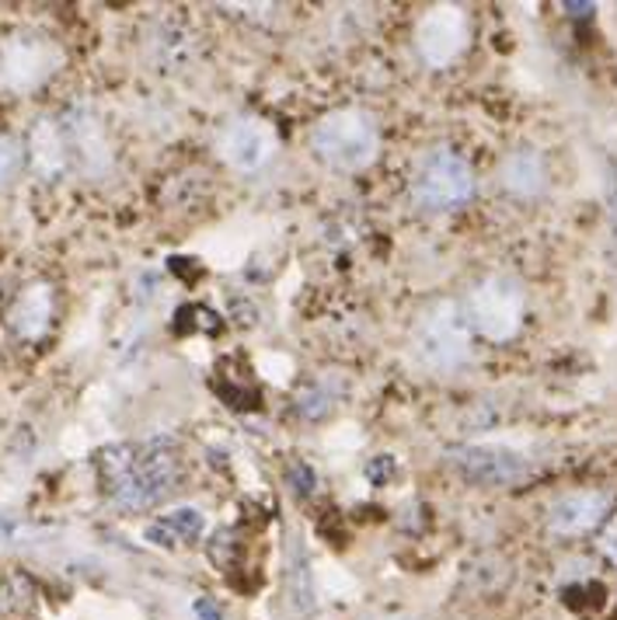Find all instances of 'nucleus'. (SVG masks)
Returning a JSON list of instances; mask_svg holds the SVG:
<instances>
[{"label": "nucleus", "instance_id": "1", "mask_svg": "<svg viewBox=\"0 0 617 620\" xmlns=\"http://www.w3.org/2000/svg\"><path fill=\"white\" fill-rule=\"evenodd\" d=\"M181 475H186V464H181V454L172 440L119 443L102 450V457H98L102 492L112 506L126 513L161 506L178 489Z\"/></svg>", "mask_w": 617, "mask_h": 620}, {"label": "nucleus", "instance_id": "2", "mask_svg": "<svg viewBox=\"0 0 617 620\" xmlns=\"http://www.w3.org/2000/svg\"><path fill=\"white\" fill-rule=\"evenodd\" d=\"M471 356V321L461 304H432L412 328V359L429 374H454Z\"/></svg>", "mask_w": 617, "mask_h": 620}, {"label": "nucleus", "instance_id": "3", "mask_svg": "<svg viewBox=\"0 0 617 620\" xmlns=\"http://www.w3.org/2000/svg\"><path fill=\"white\" fill-rule=\"evenodd\" d=\"M311 150L331 172H363L380 150L374 115H366L363 109H339L325 115L311 132Z\"/></svg>", "mask_w": 617, "mask_h": 620}, {"label": "nucleus", "instance_id": "4", "mask_svg": "<svg viewBox=\"0 0 617 620\" xmlns=\"http://www.w3.org/2000/svg\"><path fill=\"white\" fill-rule=\"evenodd\" d=\"M475 195V172L457 150L432 147L412 175V203L426 213H454Z\"/></svg>", "mask_w": 617, "mask_h": 620}, {"label": "nucleus", "instance_id": "5", "mask_svg": "<svg viewBox=\"0 0 617 620\" xmlns=\"http://www.w3.org/2000/svg\"><path fill=\"white\" fill-rule=\"evenodd\" d=\"M63 66V49L46 31H11L0 42V91L32 94Z\"/></svg>", "mask_w": 617, "mask_h": 620}, {"label": "nucleus", "instance_id": "6", "mask_svg": "<svg viewBox=\"0 0 617 620\" xmlns=\"http://www.w3.org/2000/svg\"><path fill=\"white\" fill-rule=\"evenodd\" d=\"M464 314L489 342H509L524 325L527 293L513 276H489L464 300Z\"/></svg>", "mask_w": 617, "mask_h": 620}, {"label": "nucleus", "instance_id": "7", "mask_svg": "<svg viewBox=\"0 0 617 620\" xmlns=\"http://www.w3.org/2000/svg\"><path fill=\"white\" fill-rule=\"evenodd\" d=\"M471 46V14L457 4L429 8L415 25V49L429 66H450Z\"/></svg>", "mask_w": 617, "mask_h": 620}, {"label": "nucleus", "instance_id": "8", "mask_svg": "<svg viewBox=\"0 0 617 620\" xmlns=\"http://www.w3.org/2000/svg\"><path fill=\"white\" fill-rule=\"evenodd\" d=\"M276 129L259 119V115H238V119H230L221 137H216V150H221V157L238 167V172H262L265 164L273 161L276 154Z\"/></svg>", "mask_w": 617, "mask_h": 620}, {"label": "nucleus", "instance_id": "9", "mask_svg": "<svg viewBox=\"0 0 617 620\" xmlns=\"http://www.w3.org/2000/svg\"><path fill=\"white\" fill-rule=\"evenodd\" d=\"M450 464L457 471L475 481L489 484V489H503V484H516L527 478V460L513 454L506 446H461L450 450Z\"/></svg>", "mask_w": 617, "mask_h": 620}, {"label": "nucleus", "instance_id": "10", "mask_svg": "<svg viewBox=\"0 0 617 620\" xmlns=\"http://www.w3.org/2000/svg\"><path fill=\"white\" fill-rule=\"evenodd\" d=\"M63 132L71 157L80 164V172L91 178H102L112 167V147L105 137V126L98 123V115L88 105H74L63 115Z\"/></svg>", "mask_w": 617, "mask_h": 620}, {"label": "nucleus", "instance_id": "11", "mask_svg": "<svg viewBox=\"0 0 617 620\" xmlns=\"http://www.w3.org/2000/svg\"><path fill=\"white\" fill-rule=\"evenodd\" d=\"M610 513V498L604 492H572L562 495L552 509H547V527L558 537H579V533H590L607 519Z\"/></svg>", "mask_w": 617, "mask_h": 620}, {"label": "nucleus", "instance_id": "12", "mask_svg": "<svg viewBox=\"0 0 617 620\" xmlns=\"http://www.w3.org/2000/svg\"><path fill=\"white\" fill-rule=\"evenodd\" d=\"M28 161H32V172H36L42 181L63 178L66 164H71V147H66L63 123L42 115V119L32 126V132H28Z\"/></svg>", "mask_w": 617, "mask_h": 620}, {"label": "nucleus", "instance_id": "13", "mask_svg": "<svg viewBox=\"0 0 617 620\" xmlns=\"http://www.w3.org/2000/svg\"><path fill=\"white\" fill-rule=\"evenodd\" d=\"M11 328L25 342H39L53 325V287L49 282H28L11 307Z\"/></svg>", "mask_w": 617, "mask_h": 620}, {"label": "nucleus", "instance_id": "14", "mask_svg": "<svg viewBox=\"0 0 617 620\" xmlns=\"http://www.w3.org/2000/svg\"><path fill=\"white\" fill-rule=\"evenodd\" d=\"M506 189L516 195H538L544 189V161L533 150H516L503 167Z\"/></svg>", "mask_w": 617, "mask_h": 620}, {"label": "nucleus", "instance_id": "15", "mask_svg": "<svg viewBox=\"0 0 617 620\" xmlns=\"http://www.w3.org/2000/svg\"><path fill=\"white\" fill-rule=\"evenodd\" d=\"M203 527H206V519L199 509H175L168 516H161L158 523L147 530V537L150 541H164L168 547L172 544H189V541L199 537V533H203Z\"/></svg>", "mask_w": 617, "mask_h": 620}, {"label": "nucleus", "instance_id": "16", "mask_svg": "<svg viewBox=\"0 0 617 620\" xmlns=\"http://www.w3.org/2000/svg\"><path fill=\"white\" fill-rule=\"evenodd\" d=\"M25 154L28 150L22 147V140L0 132V189H11L14 181H18L22 167H25Z\"/></svg>", "mask_w": 617, "mask_h": 620}, {"label": "nucleus", "instance_id": "17", "mask_svg": "<svg viewBox=\"0 0 617 620\" xmlns=\"http://www.w3.org/2000/svg\"><path fill=\"white\" fill-rule=\"evenodd\" d=\"M25 537V527H22V519L8 513L4 506H0V547H14Z\"/></svg>", "mask_w": 617, "mask_h": 620}, {"label": "nucleus", "instance_id": "18", "mask_svg": "<svg viewBox=\"0 0 617 620\" xmlns=\"http://www.w3.org/2000/svg\"><path fill=\"white\" fill-rule=\"evenodd\" d=\"M604 555L617 565V527H614V530L607 533V537H604Z\"/></svg>", "mask_w": 617, "mask_h": 620}, {"label": "nucleus", "instance_id": "19", "mask_svg": "<svg viewBox=\"0 0 617 620\" xmlns=\"http://www.w3.org/2000/svg\"><path fill=\"white\" fill-rule=\"evenodd\" d=\"M565 11H572L576 18H587V14L593 11V4H565Z\"/></svg>", "mask_w": 617, "mask_h": 620}, {"label": "nucleus", "instance_id": "20", "mask_svg": "<svg viewBox=\"0 0 617 620\" xmlns=\"http://www.w3.org/2000/svg\"><path fill=\"white\" fill-rule=\"evenodd\" d=\"M199 613H203V620H221V610H213L210 607V603H199V607H196Z\"/></svg>", "mask_w": 617, "mask_h": 620}]
</instances>
